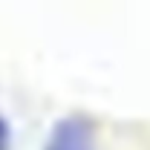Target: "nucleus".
Segmentation results:
<instances>
[{"instance_id": "obj_1", "label": "nucleus", "mask_w": 150, "mask_h": 150, "mask_svg": "<svg viewBox=\"0 0 150 150\" xmlns=\"http://www.w3.org/2000/svg\"><path fill=\"white\" fill-rule=\"evenodd\" d=\"M43 150H95V130L84 115H67L49 130Z\"/></svg>"}, {"instance_id": "obj_2", "label": "nucleus", "mask_w": 150, "mask_h": 150, "mask_svg": "<svg viewBox=\"0 0 150 150\" xmlns=\"http://www.w3.org/2000/svg\"><path fill=\"white\" fill-rule=\"evenodd\" d=\"M12 147V130H9V121L0 115V150Z\"/></svg>"}]
</instances>
